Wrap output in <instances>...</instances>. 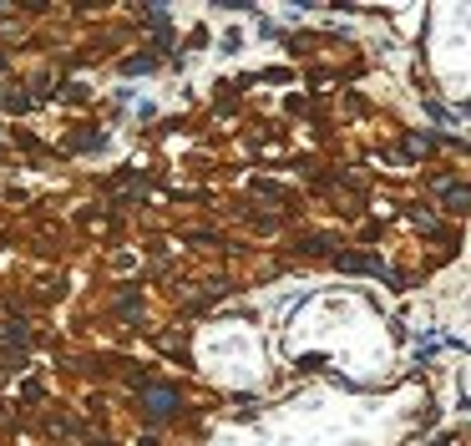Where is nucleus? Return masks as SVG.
<instances>
[{
  "label": "nucleus",
  "mask_w": 471,
  "mask_h": 446,
  "mask_svg": "<svg viewBox=\"0 0 471 446\" xmlns=\"http://www.w3.org/2000/svg\"><path fill=\"white\" fill-rule=\"evenodd\" d=\"M173 406H178V391H173V386H152V391H147V411H152L157 421L173 416Z\"/></svg>",
  "instance_id": "f257e3e1"
}]
</instances>
